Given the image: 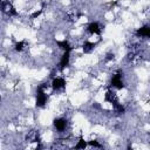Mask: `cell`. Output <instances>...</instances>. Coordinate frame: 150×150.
<instances>
[{
	"label": "cell",
	"instance_id": "1",
	"mask_svg": "<svg viewBox=\"0 0 150 150\" xmlns=\"http://www.w3.org/2000/svg\"><path fill=\"white\" fill-rule=\"evenodd\" d=\"M48 101V95L46 93V89H45V86H39L38 87V90H36V100H35V104L36 107L39 108H42L46 105Z\"/></svg>",
	"mask_w": 150,
	"mask_h": 150
},
{
	"label": "cell",
	"instance_id": "2",
	"mask_svg": "<svg viewBox=\"0 0 150 150\" xmlns=\"http://www.w3.org/2000/svg\"><path fill=\"white\" fill-rule=\"evenodd\" d=\"M110 86L116 88V89H122L124 88V82H123V73L121 70L116 71L110 80Z\"/></svg>",
	"mask_w": 150,
	"mask_h": 150
},
{
	"label": "cell",
	"instance_id": "3",
	"mask_svg": "<svg viewBox=\"0 0 150 150\" xmlns=\"http://www.w3.org/2000/svg\"><path fill=\"white\" fill-rule=\"evenodd\" d=\"M0 9H1L5 14H7V15H9V16H12V15H18L16 9L14 8V6H13L9 1L0 0Z\"/></svg>",
	"mask_w": 150,
	"mask_h": 150
},
{
	"label": "cell",
	"instance_id": "4",
	"mask_svg": "<svg viewBox=\"0 0 150 150\" xmlns=\"http://www.w3.org/2000/svg\"><path fill=\"white\" fill-rule=\"evenodd\" d=\"M50 87L53 88V90H60V89H63L66 87V80L61 76H56V77H53L52 80V83H50Z\"/></svg>",
	"mask_w": 150,
	"mask_h": 150
},
{
	"label": "cell",
	"instance_id": "5",
	"mask_svg": "<svg viewBox=\"0 0 150 150\" xmlns=\"http://www.w3.org/2000/svg\"><path fill=\"white\" fill-rule=\"evenodd\" d=\"M53 124H54V128H55L59 132H62V131L66 130L68 122H67V120L63 118V117H57V118H55V120L53 121Z\"/></svg>",
	"mask_w": 150,
	"mask_h": 150
},
{
	"label": "cell",
	"instance_id": "6",
	"mask_svg": "<svg viewBox=\"0 0 150 150\" xmlns=\"http://www.w3.org/2000/svg\"><path fill=\"white\" fill-rule=\"evenodd\" d=\"M69 61H70V52L66 50L63 52L62 56L60 57V62H59V69L60 70H63L68 64H69Z\"/></svg>",
	"mask_w": 150,
	"mask_h": 150
},
{
	"label": "cell",
	"instance_id": "7",
	"mask_svg": "<svg viewBox=\"0 0 150 150\" xmlns=\"http://www.w3.org/2000/svg\"><path fill=\"white\" fill-rule=\"evenodd\" d=\"M87 30H88L90 34H96V35H98V34H101L102 28H101V26H100L98 22L93 21V22H90V23L87 26Z\"/></svg>",
	"mask_w": 150,
	"mask_h": 150
},
{
	"label": "cell",
	"instance_id": "8",
	"mask_svg": "<svg viewBox=\"0 0 150 150\" xmlns=\"http://www.w3.org/2000/svg\"><path fill=\"white\" fill-rule=\"evenodd\" d=\"M136 35L138 38H149L150 36V27L148 25H145V26H142V27L137 28Z\"/></svg>",
	"mask_w": 150,
	"mask_h": 150
},
{
	"label": "cell",
	"instance_id": "9",
	"mask_svg": "<svg viewBox=\"0 0 150 150\" xmlns=\"http://www.w3.org/2000/svg\"><path fill=\"white\" fill-rule=\"evenodd\" d=\"M56 45H57V47L60 48V49H62L63 52H66V50H68V52H71L73 50V46L70 45V42L68 41V40H61V41H56Z\"/></svg>",
	"mask_w": 150,
	"mask_h": 150
},
{
	"label": "cell",
	"instance_id": "10",
	"mask_svg": "<svg viewBox=\"0 0 150 150\" xmlns=\"http://www.w3.org/2000/svg\"><path fill=\"white\" fill-rule=\"evenodd\" d=\"M104 101L108 102V103H111V104L117 101V100H116V96H115V93H114L111 89H109V90L104 94Z\"/></svg>",
	"mask_w": 150,
	"mask_h": 150
},
{
	"label": "cell",
	"instance_id": "11",
	"mask_svg": "<svg viewBox=\"0 0 150 150\" xmlns=\"http://www.w3.org/2000/svg\"><path fill=\"white\" fill-rule=\"evenodd\" d=\"M82 48H83V52H84V53H90V52L95 48V43H94V42H90V41H86V42L83 43Z\"/></svg>",
	"mask_w": 150,
	"mask_h": 150
},
{
	"label": "cell",
	"instance_id": "12",
	"mask_svg": "<svg viewBox=\"0 0 150 150\" xmlns=\"http://www.w3.org/2000/svg\"><path fill=\"white\" fill-rule=\"evenodd\" d=\"M87 146H88L87 142H86V141H84V138L81 136V137H80V139L77 141V143L75 144V146H74V148H75V149H84V148H87Z\"/></svg>",
	"mask_w": 150,
	"mask_h": 150
},
{
	"label": "cell",
	"instance_id": "13",
	"mask_svg": "<svg viewBox=\"0 0 150 150\" xmlns=\"http://www.w3.org/2000/svg\"><path fill=\"white\" fill-rule=\"evenodd\" d=\"M14 49H15L16 52H22V50L25 49V41H19V42H16L15 46H14Z\"/></svg>",
	"mask_w": 150,
	"mask_h": 150
},
{
	"label": "cell",
	"instance_id": "14",
	"mask_svg": "<svg viewBox=\"0 0 150 150\" xmlns=\"http://www.w3.org/2000/svg\"><path fill=\"white\" fill-rule=\"evenodd\" d=\"M87 144H88L89 146H91V148H102V146H103V145L100 144L97 141H88Z\"/></svg>",
	"mask_w": 150,
	"mask_h": 150
},
{
	"label": "cell",
	"instance_id": "15",
	"mask_svg": "<svg viewBox=\"0 0 150 150\" xmlns=\"http://www.w3.org/2000/svg\"><path fill=\"white\" fill-rule=\"evenodd\" d=\"M42 12H43V11H42V8H41V9H39V11H35V12L30 15V19H36V18H39V16L42 14Z\"/></svg>",
	"mask_w": 150,
	"mask_h": 150
},
{
	"label": "cell",
	"instance_id": "16",
	"mask_svg": "<svg viewBox=\"0 0 150 150\" xmlns=\"http://www.w3.org/2000/svg\"><path fill=\"white\" fill-rule=\"evenodd\" d=\"M0 102H1V96H0Z\"/></svg>",
	"mask_w": 150,
	"mask_h": 150
}]
</instances>
